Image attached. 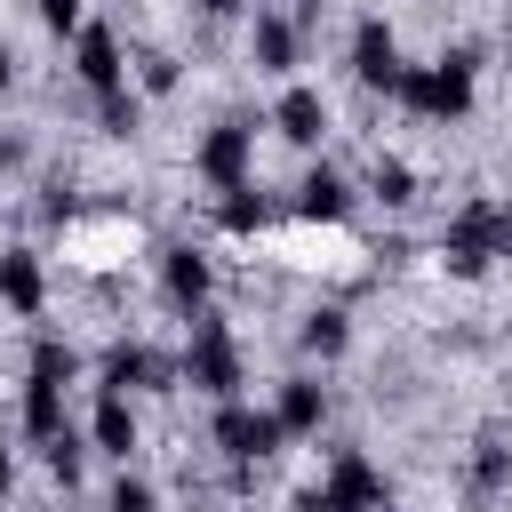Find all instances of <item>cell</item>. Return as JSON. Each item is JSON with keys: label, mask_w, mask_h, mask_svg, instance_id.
<instances>
[{"label": "cell", "mask_w": 512, "mask_h": 512, "mask_svg": "<svg viewBox=\"0 0 512 512\" xmlns=\"http://www.w3.org/2000/svg\"><path fill=\"white\" fill-rule=\"evenodd\" d=\"M72 80H80L88 96L128 88V48H120L112 24H80V32H72Z\"/></svg>", "instance_id": "10"}, {"label": "cell", "mask_w": 512, "mask_h": 512, "mask_svg": "<svg viewBox=\"0 0 512 512\" xmlns=\"http://www.w3.org/2000/svg\"><path fill=\"white\" fill-rule=\"evenodd\" d=\"M64 512H72V504H64Z\"/></svg>", "instance_id": "34"}, {"label": "cell", "mask_w": 512, "mask_h": 512, "mask_svg": "<svg viewBox=\"0 0 512 512\" xmlns=\"http://www.w3.org/2000/svg\"><path fill=\"white\" fill-rule=\"evenodd\" d=\"M0 304L16 320H40L48 312V272H40V248H0Z\"/></svg>", "instance_id": "16"}, {"label": "cell", "mask_w": 512, "mask_h": 512, "mask_svg": "<svg viewBox=\"0 0 512 512\" xmlns=\"http://www.w3.org/2000/svg\"><path fill=\"white\" fill-rule=\"evenodd\" d=\"M392 104L416 112V120H440V128H448V120H472V104H480V48L456 40V48H440L432 64H400Z\"/></svg>", "instance_id": "1"}, {"label": "cell", "mask_w": 512, "mask_h": 512, "mask_svg": "<svg viewBox=\"0 0 512 512\" xmlns=\"http://www.w3.org/2000/svg\"><path fill=\"white\" fill-rule=\"evenodd\" d=\"M104 512H160V488H152L144 472H120L112 496H104Z\"/></svg>", "instance_id": "26"}, {"label": "cell", "mask_w": 512, "mask_h": 512, "mask_svg": "<svg viewBox=\"0 0 512 512\" xmlns=\"http://www.w3.org/2000/svg\"><path fill=\"white\" fill-rule=\"evenodd\" d=\"M288 208H296L304 224H344V216L360 208V192L344 184V168H328V160H320V168H304V176H296V200H288Z\"/></svg>", "instance_id": "13"}, {"label": "cell", "mask_w": 512, "mask_h": 512, "mask_svg": "<svg viewBox=\"0 0 512 512\" xmlns=\"http://www.w3.org/2000/svg\"><path fill=\"white\" fill-rule=\"evenodd\" d=\"M160 296H168L176 312H200V304H216V256H208V248H192V240L160 248Z\"/></svg>", "instance_id": "11"}, {"label": "cell", "mask_w": 512, "mask_h": 512, "mask_svg": "<svg viewBox=\"0 0 512 512\" xmlns=\"http://www.w3.org/2000/svg\"><path fill=\"white\" fill-rule=\"evenodd\" d=\"M264 120H272V136H288V144H304V152H312V144L328 136V96H320L312 80H288V88L272 96V112H264Z\"/></svg>", "instance_id": "12"}, {"label": "cell", "mask_w": 512, "mask_h": 512, "mask_svg": "<svg viewBox=\"0 0 512 512\" xmlns=\"http://www.w3.org/2000/svg\"><path fill=\"white\" fill-rule=\"evenodd\" d=\"M0 88H16V48L0 40Z\"/></svg>", "instance_id": "31"}, {"label": "cell", "mask_w": 512, "mask_h": 512, "mask_svg": "<svg viewBox=\"0 0 512 512\" xmlns=\"http://www.w3.org/2000/svg\"><path fill=\"white\" fill-rule=\"evenodd\" d=\"M344 64H352V80L368 88V96H392V80H400V32L384 24V16H360L352 24V48H344Z\"/></svg>", "instance_id": "8"}, {"label": "cell", "mask_w": 512, "mask_h": 512, "mask_svg": "<svg viewBox=\"0 0 512 512\" xmlns=\"http://www.w3.org/2000/svg\"><path fill=\"white\" fill-rule=\"evenodd\" d=\"M0 160H8V144H0Z\"/></svg>", "instance_id": "33"}, {"label": "cell", "mask_w": 512, "mask_h": 512, "mask_svg": "<svg viewBox=\"0 0 512 512\" xmlns=\"http://www.w3.org/2000/svg\"><path fill=\"white\" fill-rule=\"evenodd\" d=\"M184 384V368H176V352H160V344H136V336H120L112 352H104V368H96V392H176Z\"/></svg>", "instance_id": "6"}, {"label": "cell", "mask_w": 512, "mask_h": 512, "mask_svg": "<svg viewBox=\"0 0 512 512\" xmlns=\"http://www.w3.org/2000/svg\"><path fill=\"white\" fill-rule=\"evenodd\" d=\"M496 256H512V200L504 192H464L440 224V272L448 280H488Z\"/></svg>", "instance_id": "2"}, {"label": "cell", "mask_w": 512, "mask_h": 512, "mask_svg": "<svg viewBox=\"0 0 512 512\" xmlns=\"http://www.w3.org/2000/svg\"><path fill=\"white\" fill-rule=\"evenodd\" d=\"M176 80H184V72H176L168 48H144V56H136V88H144V96H176Z\"/></svg>", "instance_id": "25"}, {"label": "cell", "mask_w": 512, "mask_h": 512, "mask_svg": "<svg viewBox=\"0 0 512 512\" xmlns=\"http://www.w3.org/2000/svg\"><path fill=\"white\" fill-rule=\"evenodd\" d=\"M88 440L104 448V456H136V440H144V424H136V400L128 392H96V408H88Z\"/></svg>", "instance_id": "17"}, {"label": "cell", "mask_w": 512, "mask_h": 512, "mask_svg": "<svg viewBox=\"0 0 512 512\" xmlns=\"http://www.w3.org/2000/svg\"><path fill=\"white\" fill-rule=\"evenodd\" d=\"M296 352H312V360H344V352H352V312H344V304H312V312L296 320Z\"/></svg>", "instance_id": "19"}, {"label": "cell", "mask_w": 512, "mask_h": 512, "mask_svg": "<svg viewBox=\"0 0 512 512\" xmlns=\"http://www.w3.org/2000/svg\"><path fill=\"white\" fill-rule=\"evenodd\" d=\"M40 464H48V480H56V488H80V464H88V448H80V432L64 424L56 440H40Z\"/></svg>", "instance_id": "24"}, {"label": "cell", "mask_w": 512, "mask_h": 512, "mask_svg": "<svg viewBox=\"0 0 512 512\" xmlns=\"http://www.w3.org/2000/svg\"><path fill=\"white\" fill-rule=\"evenodd\" d=\"M192 176H200L208 192L256 184V120H240V112L208 120V128H200V144H192Z\"/></svg>", "instance_id": "4"}, {"label": "cell", "mask_w": 512, "mask_h": 512, "mask_svg": "<svg viewBox=\"0 0 512 512\" xmlns=\"http://www.w3.org/2000/svg\"><path fill=\"white\" fill-rule=\"evenodd\" d=\"M248 64L272 72V80H288V72L304 64V24H296L288 8H256V16H248Z\"/></svg>", "instance_id": "9"}, {"label": "cell", "mask_w": 512, "mask_h": 512, "mask_svg": "<svg viewBox=\"0 0 512 512\" xmlns=\"http://www.w3.org/2000/svg\"><path fill=\"white\" fill-rule=\"evenodd\" d=\"M184 320H192V336H184V352H176L184 384H192L200 400H240V384H248V352H240L232 320H224L216 304H200V312H184Z\"/></svg>", "instance_id": "3"}, {"label": "cell", "mask_w": 512, "mask_h": 512, "mask_svg": "<svg viewBox=\"0 0 512 512\" xmlns=\"http://www.w3.org/2000/svg\"><path fill=\"white\" fill-rule=\"evenodd\" d=\"M504 488H512V440H504V432H480L472 456H464V496L488 504V496H504Z\"/></svg>", "instance_id": "18"}, {"label": "cell", "mask_w": 512, "mask_h": 512, "mask_svg": "<svg viewBox=\"0 0 512 512\" xmlns=\"http://www.w3.org/2000/svg\"><path fill=\"white\" fill-rule=\"evenodd\" d=\"M136 120H144V96L136 88H104L96 96V136H136Z\"/></svg>", "instance_id": "22"}, {"label": "cell", "mask_w": 512, "mask_h": 512, "mask_svg": "<svg viewBox=\"0 0 512 512\" xmlns=\"http://www.w3.org/2000/svg\"><path fill=\"white\" fill-rule=\"evenodd\" d=\"M208 448H216L224 464H272V456L288 448V432H280V416H272V408L216 400V416H208Z\"/></svg>", "instance_id": "5"}, {"label": "cell", "mask_w": 512, "mask_h": 512, "mask_svg": "<svg viewBox=\"0 0 512 512\" xmlns=\"http://www.w3.org/2000/svg\"><path fill=\"white\" fill-rule=\"evenodd\" d=\"M368 200H384L392 216L416 208V168H408L400 152H376V160H368Z\"/></svg>", "instance_id": "21"}, {"label": "cell", "mask_w": 512, "mask_h": 512, "mask_svg": "<svg viewBox=\"0 0 512 512\" xmlns=\"http://www.w3.org/2000/svg\"><path fill=\"white\" fill-rule=\"evenodd\" d=\"M504 56H512V16H504Z\"/></svg>", "instance_id": "32"}, {"label": "cell", "mask_w": 512, "mask_h": 512, "mask_svg": "<svg viewBox=\"0 0 512 512\" xmlns=\"http://www.w3.org/2000/svg\"><path fill=\"white\" fill-rule=\"evenodd\" d=\"M64 392H72V384H48V376H24V384H16V432H24L32 448H40V440H56V432L72 424Z\"/></svg>", "instance_id": "15"}, {"label": "cell", "mask_w": 512, "mask_h": 512, "mask_svg": "<svg viewBox=\"0 0 512 512\" xmlns=\"http://www.w3.org/2000/svg\"><path fill=\"white\" fill-rule=\"evenodd\" d=\"M24 376H48V384H72V376H80V352H72L64 336H32V360H24Z\"/></svg>", "instance_id": "23"}, {"label": "cell", "mask_w": 512, "mask_h": 512, "mask_svg": "<svg viewBox=\"0 0 512 512\" xmlns=\"http://www.w3.org/2000/svg\"><path fill=\"white\" fill-rule=\"evenodd\" d=\"M32 8H40V24H48V32H56V40H64V32H80V24H88V0H32Z\"/></svg>", "instance_id": "27"}, {"label": "cell", "mask_w": 512, "mask_h": 512, "mask_svg": "<svg viewBox=\"0 0 512 512\" xmlns=\"http://www.w3.org/2000/svg\"><path fill=\"white\" fill-rule=\"evenodd\" d=\"M272 416H280L288 440H320V424H328V384H320V376H280V384H272Z\"/></svg>", "instance_id": "14"}, {"label": "cell", "mask_w": 512, "mask_h": 512, "mask_svg": "<svg viewBox=\"0 0 512 512\" xmlns=\"http://www.w3.org/2000/svg\"><path fill=\"white\" fill-rule=\"evenodd\" d=\"M8 496H16V448L0 440V504H8Z\"/></svg>", "instance_id": "30"}, {"label": "cell", "mask_w": 512, "mask_h": 512, "mask_svg": "<svg viewBox=\"0 0 512 512\" xmlns=\"http://www.w3.org/2000/svg\"><path fill=\"white\" fill-rule=\"evenodd\" d=\"M240 8H248V0H200V16H208V24H232Z\"/></svg>", "instance_id": "29"}, {"label": "cell", "mask_w": 512, "mask_h": 512, "mask_svg": "<svg viewBox=\"0 0 512 512\" xmlns=\"http://www.w3.org/2000/svg\"><path fill=\"white\" fill-rule=\"evenodd\" d=\"M320 496H328L336 512H384V504H392V480H384V464H376L368 448H336L328 472H320Z\"/></svg>", "instance_id": "7"}, {"label": "cell", "mask_w": 512, "mask_h": 512, "mask_svg": "<svg viewBox=\"0 0 512 512\" xmlns=\"http://www.w3.org/2000/svg\"><path fill=\"white\" fill-rule=\"evenodd\" d=\"M272 224V200L256 192V184H232V192H216V232H232V240H256Z\"/></svg>", "instance_id": "20"}, {"label": "cell", "mask_w": 512, "mask_h": 512, "mask_svg": "<svg viewBox=\"0 0 512 512\" xmlns=\"http://www.w3.org/2000/svg\"><path fill=\"white\" fill-rule=\"evenodd\" d=\"M288 512H336V504H328L320 488H296V496H288Z\"/></svg>", "instance_id": "28"}]
</instances>
